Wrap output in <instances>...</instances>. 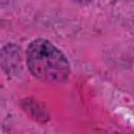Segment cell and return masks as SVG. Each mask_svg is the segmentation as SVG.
Masks as SVG:
<instances>
[{"label": "cell", "mask_w": 134, "mask_h": 134, "mask_svg": "<svg viewBox=\"0 0 134 134\" xmlns=\"http://www.w3.org/2000/svg\"><path fill=\"white\" fill-rule=\"evenodd\" d=\"M26 61L30 72L41 81L61 83L69 75L67 58L48 40H34L27 47Z\"/></svg>", "instance_id": "cell-1"}, {"label": "cell", "mask_w": 134, "mask_h": 134, "mask_svg": "<svg viewBox=\"0 0 134 134\" xmlns=\"http://www.w3.org/2000/svg\"><path fill=\"white\" fill-rule=\"evenodd\" d=\"M76 1H80V2H88V1H90V0H76Z\"/></svg>", "instance_id": "cell-2"}]
</instances>
